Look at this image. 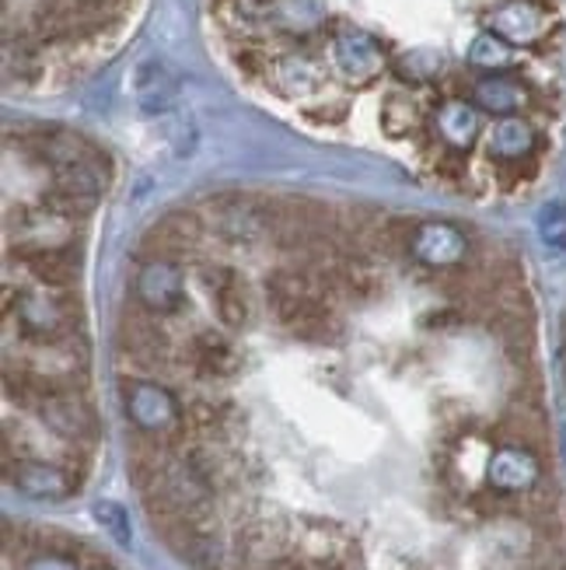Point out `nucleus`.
Listing matches in <instances>:
<instances>
[{
	"label": "nucleus",
	"instance_id": "f257e3e1",
	"mask_svg": "<svg viewBox=\"0 0 566 570\" xmlns=\"http://www.w3.org/2000/svg\"><path fill=\"white\" fill-rule=\"evenodd\" d=\"M326 60L336 78L354 88L375 85L388 67V53L381 39H375L364 29H336L326 46Z\"/></svg>",
	"mask_w": 566,
	"mask_h": 570
},
{
	"label": "nucleus",
	"instance_id": "f03ea898",
	"mask_svg": "<svg viewBox=\"0 0 566 570\" xmlns=\"http://www.w3.org/2000/svg\"><path fill=\"white\" fill-rule=\"evenodd\" d=\"M122 410H127L130 424L147 438H165L182 424L179 400L161 382L151 379L122 382Z\"/></svg>",
	"mask_w": 566,
	"mask_h": 570
},
{
	"label": "nucleus",
	"instance_id": "7ed1b4c3",
	"mask_svg": "<svg viewBox=\"0 0 566 570\" xmlns=\"http://www.w3.org/2000/svg\"><path fill=\"white\" fill-rule=\"evenodd\" d=\"M14 318L24 336H32L39 343H57L70 336V305L63 297L53 294V287H36L21 291L14 302Z\"/></svg>",
	"mask_w": 566,
	"mask_h": 570
},
{
	"label": "nucleus",
	"instance_id": "20e7f679",
	"mask_svg": "<svg viewBox=\"0 0 566 570\" xmlns=\"http://www.w3.org/2000/svg\"><path fill=\"white\" fill-rule=\"evenodd\" d=\"M266 81L274 85L277 95L305 102V98L326 88V63L318 60L311 49H290V53H277L269 60Z\"/></svg>",
	"mask_w": 566,
	"mask_h": 570
},
{
	"label": "nucleus",
	"instance_id": "39448f33",
	"mask_svg": "<svg viewBox=\"0 0 566 570\" xmlns=\"http://www.w3.org/2000/svg\"><path fill=\"white\" fill-rule=\"evenodd\" d=\"M409 253L427 269H455L469 256V238H465L461 228L448 225V220H424L409 235Z\"/></svg>",
	"mask_w": 566,
	"mask_h": 570
},
{
	"label": "nucleus",
	"instance_id": "423d86ee",
	"mask_svg": "<svg viewBox=\"0 0 566 570\" xmlns=\"http://www.w3.org/2000/svg\"><path fill=\"white\" fill-rule=\"evenodd\" d=\"M543 480V462L528 449V444H500V449L486 459V483L497 493L518 498L528 493Z\"/></svg>",
	"mask_w": 566,
	"mask_h": 570
},
{
	"label": "nucleus",
	"instance_id": "0eeeda50",
	"mask_svg": "<svg viewBox=\"0 0 566 570\" xmlns=\"http://www.w3.org/2000/svg\"><path fill=\"white\" fill-rule=\"evenodd\" d=\"M137 302L147 312H151V315H171V312H179L182 302H186L182 266L165 259V256L143 263L140 274H137Z\"/></svg>",
	"mask_w": 566,
	"mask_h": 570
},
{
	"label": "nucleus",
	"instance_id": "6e6552de",
	"mask_svg": "<svg viewBox=\"0 0 566 570\" xmlns=\"http://www.w3.org/2000/svg\"><path fill=\"white\" fill-rule=\"evenodd\" d=\"M489 32H497L510 46H535L538 39L549 36V11L535 0H504L486 18Z\"/></svg>",
	"mask_w": 566,
	"mask_h": 570
},
{
	"label": "nucleus",
	"instance_id": "1a4fd4ad",
	"mask_svg": "<svg viewBox=\"0 0 566 570\" xmlns=\"http://www.w3.org/2000/svg\"><path fill=\"white\" fill-rule=\"evenodd\" d=\"M36 410H39V416H42V424H46L49 431H53V434H60L63 441L81 444V441H91L95 431H98L91 406H88L73 389H57V392H49Z\"/></svg>",
	"mask_w": 566,
	"mask_h": 570
},
{
	"label": "nucleus",
	"instance_id": "9d476101",
	"mask_svg": "<svg viewBox=\"0 0 566 570\" xmlns=\"http://www.w3.org/2000/svg\"><path fill=\"white\" fill-rule=\"evenodd\" d=\"M11 483L24 498H36V501H63L78 490V480H73L63 465L46 462V459H18L11 465Z\"/></svg>",
	"mask_w": 566,
	"mask_h": 570
},
{
	"label": "nucleus",
	"instance_id": "9b49d317",
	"mask_svg": "<svg viewBox=\"0 0 566 570\" xmlns=\"http://www.w3.org/2000/svg\"><path fill=\"white\" fill-rule=\"evenodd\" d=\"M200 284L214 297L217 318L225 322L228 330L249 326V315H252L249 291H245V284L238 281V274H235L231 266H207L203 274H200Z\"/></svg>",
	"mask_w": 566,
	"mask_h": 570
},
{
	"label": "nucleus",
	"instance_id": "f8f14e48",
	"mask_svg": "<svg viewBox=\"0 0 566 570\" xmlns=\"http://www.w3.org/2000/svg\"><path fill=\"white\" fill-rule=\"evenodd\" d=\"M434 134L440 144L451 147V151H469L483 134V109L465 98H448L434 109Z\"/></svg>",
	"mask_w": 566,
	"mask_h": 570
},
{
	"label": "nucleus",
	"instance_id": "ddd939ff",
	"mask_svg": "<svg viewBox=\"0 0 566 570\" xmlns=\"http://www.w3.org/2000/svg\"><path fill=\"white\" fill-rule=\"evenodd\" d=\"M18 249H67L73 242V217L42 204V210H29L18 220Z\"/></svg>",
	"mask_w": 566,
	"mask_h": 570
},
{
	"label": "nucleus",
	"instance_id": "4468645a",
	"mask_svg": "<svg viewBox=\"0 0 566 570\" xmlns=\"http://www.w3.org/2000/svg\"><path fill=\"white\" fill-rule=\"evenodd\" d=\"M538 147V134L528 119L522 116H500L486 134V151L489 158H497L500 165L510 161H528Z\"/></svg>",
	"mask_w": 566,
	"mask_h": 570
},
{
	"label": "nucleus",
	"instance_id": "2eb2a0df",
	"mask_svg": "<svg viewBox=\"0 0 566 570\" xmlns=\"http://www.w3.org/2000/svg\"><path fill=\"white\" fill-rule=\"evenodd\" d=\"M329 21L322 0H266V29L284 36H311Z\"/></svg>",
	"mask_w": 566,
	"mask_h": 570
},
{
	"label": "nucleus",
	"instance_id": "dca6fc26",
	"mask_svg": "<svg viewBox=\"0 0 566 570\" xmlns=\"http://www.w3.org/2000/svg\"><path fill=\"white\" fill-rule=\"evenodd\" d=\"M473 102L489 116H518L528 106V88L510 73H483L473 85Z\"/></svg>",
	"mask_w": 566,
	"mask_h": 570
},
{
	"label": "nucleus",
	"instance_id": "f3484780",
	"mask_svg": "<svg viewBox=\"0 0 566 570\" xmlns=\"http://www.w3.org/2000/svg\"><path fill=\"white\" fill-rule=\"evenodd\" d=\"M189 357H192L196 371H203L207 379H231L241 364L231 340L214 330L196 333V340L189 343Z\"/></svg>",
	"mask_w": 566,
	"mask_h": 570
},
{
	"label": "nucleus",
	"instance_id": "a211bd4d",
	"mask_svg": "<svg viewBox=\"0 0 566 570\" xmlns=\"http://www.w3.org/2000/svg\"><path fill=\"white\" fill-rule=\"evenodd\" d=\"M176 73H171L161 60H143L133 73V91L143 112H165L176 98Z\"/></svg>",
	"mask_w": 566,
	"mask_h": 570
},
{
	"label": "nucleus",
	"instance_id": "6ab92c4d",
	"mask_svg": "<svg viewBox=\"0 0 566 570\" xmlns=\"http://www.w3.org/2000/svg\"><path fill=\"white\" fill-rule=\"evenodd\" d=\"M18 259L42 287H63L78 277V259L70 245L67 249H18Z\"/></svg>",
	"mask_w": 566,
	"mask_h": 570
},
{
	"label": "nucleus",
	"instance_id": "aec40b11",
	"mask_svg": "<svg viewBox=\"0 0 566 570\" xmlns=\"http://www.w3.org/2000/svg\"><path fill=\"white\" fill-rule=\"evenodd\" d=\"M424 127V109L416 98L409 95H388L385 98V106H381V130L388 137H409Z\"/></svg>",
	"mask_w": 566,
	"mask_h": 570
},
{
	"label": "nucleus",
	"instance_id": "412c9836",
	"mask_svg": "<svg viewBox=\"0 0 566 570\" xmlns=\"http://www.w3.org/2000/svg\"><path fill=\"white\" fill-rule=\"evenodd\" d=\"M469 63L483 73H504L514 63V46L486 29L469 42Z\"/></svg>",
	"mask_w": 566,
	"mask_h": 570
},
{
	"label": "nucleus",
	"instance_id": "4be33fe9",
	"mask_svg": "<svg viewBox=\"0 0 566 570\" xmlns=\"http://www.w3.org/2000/svg\"><path fill=\"white\" fill-rule=\"evenodd\" d=\"M339 281H342V291L357 297V302H371V297L385 291L381 269L371 259H347L339 266Z\"/></svg>",
	"mask_w": 566,
	"mask_h": 570
},
{
	"label": "nucleus",
	"instance_id": "5701e85b",
	"mask_svg": "<svg viewBox=\"0 0 566 570\" xmlns=\"http://www.w3.org/2000/svg\"><path fill=\"white\" fill-rule=\"evenodd\" d=\"M440 70H445V57L427 46L409 49V53L399 60V78L409 85H434L440 78Z\"/></svg>",
	"mask_w": 566,
	"mask_h": 570
},
{
	"label": "nucleus",
	"instance_id": "b1692460",
	"mask_svg": "<svg viewBox=\"0 0 566 570\" xmlns=\"http://www.w3.org/2000/svg\"><path fill=\"white\" fill-rule=\"evenodd\" d=\"M95 522L102 525V532L116 542V547L127 550L130 542H133V529H130V514L122 504L116 501H98L95 504Z\"/></svg>",
	"mask_w": 566,
	"mask_h": 570
},
{
	"label": "nucleus",
	"instance_id": "393cba45",
	"mask_svg": "<svg viewBox=\"0 0 566 570\" xmlns=\"http://www.w3.org/2000/svg\"><path fill=\"white\" fill-rule=\"evenodd\" d=\"M127 0H73V8L81 11V18H102V14H112L119 11Z\"/></svg>",
	"mask_w": 566,
	"mask_h": 570
},
{
	"label": "nucleus",
	"instance_id": "a878e982",
	"mask_svg": "<svg viewBox=\"0 0 566 570\" xmlns=\"http://www.w3.org/2000/svg\"><path fill=\"white\" fill-rule=\"evenodd\" d=\"M24 570H78V563L60 553H36L29 563H24Z\"/></svg>",
	"mask_w": 566,
	"mask_h": 570
},
{
	"label": "nucleus",
	"instance_id": "bb28decb",
	"mask_svg": "<svg viewBox=\"0 0 566 570\" xmlns=\"http://www.w3.org/2000/svg\"><path fill=\"white\" fill-rule=\"evenodd\" d=\"M290 570H339V563H332V560H294Z\"/></svg>",
	"mask_w": 566,
	"mask_h": 570
}]
</instances>
